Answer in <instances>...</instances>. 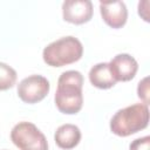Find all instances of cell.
I'll use <instances>...</instances> for the list:
<instances>
[{
  "instance_id": "obj_1",
  "label": "cell",
  "mask_w": 150,
  "mask_h": 150,
  "mask_svg": "<svg viewBox=\"0 0 150 150\" xmlns=\"http://www.w3.org/2000/svg\"><path fill=\"white\" fill-rule=\"evenodd\" d=\"M83 75L79 70L63 71L59 80L54 96L57 110L66 115L77 114L83 105Z\"/></svg>"
},
{
  "instance_id": "obj_2",
  "label": "cell",
  "mask_w": 150,
  "mask_h": 150,
  "mask_svg": "<svg viewBox=\"0 0 150 150\" xmlns=\"http://www.w3.org/2000/svg\"><path fill=\"white\" fill-rule=\"evenodd\" d=\"M149 124V107L144 103H135L117 110L110 120V131L120 137L134 135Z\"/></svg>"
},
{
  "instance_id": "obj_3",
  "label": "cell",
  "mask_w": 150,
  "mask_h": 150,
  "mask_svg": "<svg viewBox=\"0 0 150 150\" xmlns=\"http://www.w3.org/2000/svg\"><path fill=\"white\" fill-rule=\"evenodd\" d=\"M83 55V45L75 36H63L49 45L42 50V59L47 66L63 67L77 62Z\"/></svg>"
},
{
  "instance_id": "obj_4",
  "label": "cell",
  "mask_w": 150,
  "mask_h": 150,
  "mask_svg": "<svg viewBox=\"0 0 150 150\" xmlns=\"http://www.w3.org/2000/svg\"><path fill=\"white\" fill-rule=\"evenodd\" d=\"M11 139L19 150H48L43 132L32 122H19L11 131Z\"/></svg>"
},
{
  "instance_id": "obj_5",
  "label": "cell",
  "mask_w": 150,
  "mask_h": 150,
  "mask_svg": "<svg viewBox=\"0 0 150 150\" xmlns=\"http://www.w3.org/2000/svg\"><path fill=\"white\" fill-rule=\"evenodd\" d=\"M50 84L49 81L42 75H29L20 81L18 84V96L27 104H34L42 101L49 93Z\"/></svg>"
},
{
  "instance_id": "obj_6",
  "label": "cell",
  "mask_w": 150,
  "mask_h": 150,
  "mask_svg": "<svg viewBox=\"0 0 150 150\" xmlns=\"http://www.w3.org/2000/svg\"><path fill=\"white\" fill-rule=\"evenodd\" d=\"M93 2L90 0H67L62 4L63 20L73 25H83L93 18Z\"/></svg>"
},
{
  "instance_id": "obj_7",
  "label": "cell",
  "mask_w": 150,
  "mask_h": 150,
  "mask_svg": "<svg viewBox=\"0 0 150 150\" xmlns=\"http://www.w3.org/2000/svg\"><path fill=\"white\" fill-rule=\"evenodd\" d=\"M108 64L110 73L116 82L131 81L138 70V63L136 59L125 53L117 54L110 60Z\"/></svg>"
},
{
  "instance_id": "obj_8",
  "label": "cell",
  "mask_w": 150,
  "mask_h": 150,
  "mask_svg": "<svg viewBox=\"0 0 150 150\" xmlns=\"http://www.w3.org/2000/svg\"><path fill=\"white\" fill-rule=\"evenodd\" d=\"M100 13L103 21L114 29L122 28L128 20V9L123 1L100 2Z\"/></svg>"
},
{
  "instance_id": "obj_9",
  "label": "cell",
  "mask_w": 150,
  "mask_h": 150,
  "mask_svg": "<svg viewBox=\"0 0 150 150\" xmlns=\"http://www.w3.org/2000/svg\"><path fill=\"white\" fill-rule=\"evenodd\" d=\"M81 137L82 135L80 128L70 123L60 125L54 134V141L56 145L64 150H70L75 148L80 143Z\"/></svg>"
},
{
  "instance_id": "obj_10",
  "label": "cell",
  "mask_w": 150,
  "mask_h": 150,
  "mask_svg": "<svg viewBox=\"0 0 150 150\" xmlns=\"http://www.w3.org/2000/svg\"><path fill=\"white\" fill-rule=\"evenodd\" d=\"M88 76L90 83L98 89H110L117 83L111 75L109 64L107 62H100L93 66Z\"/></svg>"
},
{
  "instance_id": "obj_11",
  "label": "cell",
  "mask_w": 150,
  "mask_h": 150,
  "mask_svg": "<svg viewBox=\"0 0 150 150\" xmlns=\"http://www.w3.org/2000/svg\"><path fill=\"white\" fill-rule=\"evenodd\" d=\"M18 74L14 68L5 62H0V91L13 88L16 83Z\"/></svg>"
},
{
  "instance_id": "obj_12",
  "label": "cell",
  "mask_w": 150,
  "mask_h": 150,
  "mask_svg": "<svg viewBox=\"0 0 150 150\" xmlns=\"http://www.w3.org/2000/svg\"><path fill=\"white\" fill-rule=\"evenodd\" d=\"M137 96L143 101L144 104H149V77L145 76L138 82L137 86Z\"/></svg>"
},
{
  "instance_id": "obj_13",
  "label": "cell",
  "mask_w": 150,
  "mask_h": 150,
  "mask_svg": "<svg viewBox=\"0 0 150 150\" xmlns=\"http://www.w3.org/2000/svg\"><path fill=\"white\" fill-rule=\"evenodd\" d=\"M129 150H150V136L134 139L129 145Z\"/></svg>"
},
{
  "instance_id": "obj_14",
  "label": "cell",
  "mask_w": 150,
  "mask_h": 150,
  "mask_svg": "<svg viewBox=\"0 0 150 150\" xmlns=\"http://www.w3.org/2000/svg\"><path fill=\"white\" fill-rule=\"evenodd\" d=\"M145 7H143V4L142 1L138 2V14L139 16H142V19L146 22H149V14H148V7H149V1L145 0Z\"/></svg>"
},
{
  "instance_id": "obj_15",
  "label": "cell",
  "mask_w": 150,
  "mask_h": 150,
  "mask_svg": "<svg viewBox=\"0 0 150 150\" xmlns=\"http://www.w3.org/2000/svg\"><path fill=\"white\" fill-rule=\"evenodd\" d=\"M5 150H6V149H5Z\"/></svg>"
}]
</instances>
